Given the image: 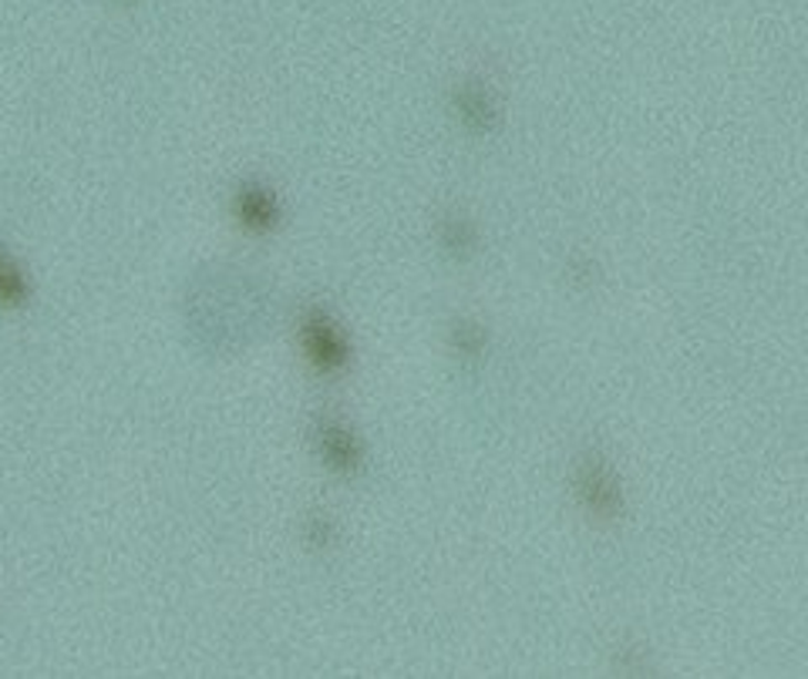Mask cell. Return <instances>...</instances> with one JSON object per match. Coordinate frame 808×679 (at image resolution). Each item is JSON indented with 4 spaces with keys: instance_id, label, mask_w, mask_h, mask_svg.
<instances>
[{
    "instance_id": "8",
    "label": "cell",
    "mask_w": 808,
    "mask_h": 679,
    "mask_svg": "<svg viewBox=\"0 0 808 679\" xmlns=\"http://www.w3.org/2000/svg\"><path fill=\"white\" fill-rule=\"evenodd\" d=\"M452 344L462 357H478L485 351V330L472 320H455L452 326Z\"/></svg>"
},
{
    "instance_id": "1",
    "label": "cell",
    "mask_w": 808,
    "mask_h": 679,
    "mask_svg": "<svg viewBox=\"0 0 808 679\" xmlns=\"http://www.w3.org/2000/svg\"><path fill=\"white\" fill-rule=\"evenodd\" d=\"M300 344H303L307 361L320 374H341L351 361V344H348L344 330L320 306H310L300 316Z\"/></svg>"
},
{
    "instance_id": "6",
    "label": "cell",
    "mask_w": 808,
    "mask_h": 679,
    "mask_svg": "<svg viewBox=\"0 0 808 679\" xmlns=\"http://www.w3.org/2000/svg\"><path fill=\"white\" fill-rule=\"evenodd\" d=\"M580 488H583V498L597 515H613L617 484H613V478L607 474L603 464H587L583 474H580Z\"/></svg>"
},
{
    "instance_id": "9",
    "label": "cell",
    "mask_w": 808,
    "mask_h": 679,
    "mask_svg": "<svg viewBox=\"0 0 808 679\" xmlns=\"http://www.w3.org/2000/svg\"><path fill=\"white\" fill-rule=\"evenodd\" d=\"M303 539H307V545H313V549H328V545L334 542V525H331V519H328V515H320V512H313V515L303 522Z\"/></svg>"
},
{
    "instance_id": "5",
    "label": "cell",
    "mask_w": 808,
    "mask_h": 679,
    "mask_svg": "<svg viewBox=\"0 0 808 679\" xmlns=\"http://www.w3.org/2000/svg\"><path fill=\"white\" fill-rule=\"evenodd\" d=\"M455 105H458L462 122L472 132H493V125H496V102H493L489 92L481 88V84H462L458 95H455Z\"/></svg>"
},
{
    "instance_id": "3",
    "label": "cell",
    "mask_w": 808,
    "mask_h": 679,
    "mask_svg": "<svg viewBox=\"0 0 808 679\" xmlns=\"http://www.w3.org/2000/svg\"><path fill=\"white\" fill-rule=\"evenodd\" d=\"M313 438H317V451H320L323 464H331L338 474H358L361 471V448H358L348 424H341L334 417H323V420H317Z\"/></svg>"
},
{
    "instance_id": "4",
    "label": "cell",
    "mask_w": 808,
    "mask_h": 679,
    "mask_svg": "<svg viewBox=\"0 0 808 679\" xmlns=\"http://www.w3.org/2000/svg\"><path fill=\"white\" fill-rule=\"evenodd\" d=\"M31 276L11 249L0 246V310H24L31 303Z\"/></svg>"
},
{
    "instance_id": "7",
    "label": "cell",
    "mask_w": 808,
    "mask_h": 679,
    "mask_svg": "<svg viewBox=\"0 0 808 679\" xmlns=\"http://www.w3.org/2000/svg\"><path fill=\"white\" fill-rule=\"evenodd\" d=\"M442 246L452 252V257L465 260L468 252L475 249V229H472V222L465 216H448L442 222Z\"/></svg>"
},
{
    "instance_id": "2",
    "label": "cell",
    "mask_w": 808,
    "mask_h": 679,
    "mask_svg": "<svg viewBox=\"0 0 808 679\" xmlns=\"http://www.w3.org/2000/svg\"><path fill=\"white\" fill-rule=\"evenodd\" d=\"M229 212H232L236 226L247 229L250 236H270V232H277V226L283 219L277 192L267 182H257V179H247L232 189Z\"/></svg>"
}]
</instances>
